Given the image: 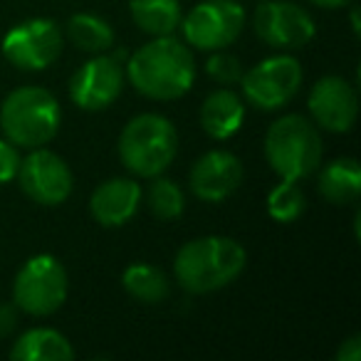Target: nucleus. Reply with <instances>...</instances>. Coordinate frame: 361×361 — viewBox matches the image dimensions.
Masks as SVG:
<instances>
[{
	"instance_id": "3",
	"label": "nucleus",
	"mask_w": 361,
	"mask_h": 361,
	"mask_svg": "<svg viewBox=\"0 0 361 361\" xmlns=\"http://www.w3.org/2000/svg\"><path fill=\"white\" fill-rule=\"evenodd\" d=\"M62 111L55 94L42 87L13 90L0 106V129L20 149H40L55 139Z\"/></svg>"
},
{
	"instance_id": "17",
	"label": "nucleus",
	"mask_w": 361,
	"mask_h": 361,
	"mask_svg": "<svg viewBox=\"0 0 361 361\" xmlns=\"http://www.w3.org/2000/svg\"><path fill=\"white\" fill-rule=\"evenodd\" d=\"M13 361H72L75 349L65 334L47 326H35L18 336L11 349Z\"/></svg>"
},
{
	"instance_id": "19",
	"label": "nucleus",
	"mask_w": 361,
	"mask_h": 361,
	"mask_svg": "<svg viewBox=\"0 0 361 361\" xmlns=\"http://www.w3.org/2000/svg\"><path fill=\"white\" fill-rule=\"evenodd\" d=\"M129 11L136 27L154 37L173 35L183 18L178 0H131Z\"/></svg>"
},
{
	"instance_id": "11",
	"label": "nucleus",
	"mask_w": 361,
	"mask_h": 361,
	"mask_svg": "<svg viewBox=\"0 0 361 361\" xmlns=\"http://www.w3.org/2000/svg\"><path fill=\"white\" fill-rule=\"evenodd\" d=\"M252 27L255 35L275 50H300L317 32L310 13L290 0H267L257 6Z\"/></svg>"
},
{
	"instance_id": "10",
	"label": "nucleus",
	"mask_w": 361,
	"mask_h": 361,
	"mask_svg": "<svg viewBox=\"0 0 361 361\" xmlns=\"http://www.w3.org/2000/svg\"><path fill=\"white\" fill-rule=\"evenodd\" d=\"M18 183H20L23 193L30 198L32 203L40 206H60L70 198L72 186V171L65 164V159L47 149H30L25 159H20V169H18Z\"/></svg>"
},
{
	"instance_id": "7",
	"label": "nucleus",
	"mask_w": 361,
	"mask_h": 361,
	"mask_svg": "<svg viewBox=\"0 0 361 361\" xmlns=\"http://www.w3.org/2000/svg\"><path fill=\"white\" fill-rule=\"evenodd\" d=\"M243 25L245 11L238 0H203L186 13V18H180L178 27H183L186 45L216 52L233 45L240 37Z\"/></svg>"
},
{
	"instance_id": "13",
	"label": "nucleus",
	"mask_w": 361,
	"mask_h": 361,
	"mask_svg": "<svg viewBox=\"0 0 361 361\" xmlns=\"http://www.w3.org/2000/svg\"><path fill=\"white\" fill-rule=\"evenodd\" d=\"M307 106H310L314 124H319L322 129L331 131V134H344L356 124L359 97L344 77L329 75L322 77L310 90Z\"/></svg>"
},
{
	"instance_id": "28",
	"label": "nucleus",
	"mask_w": 361,
	"mask_h": 361,
	"mask_svg": "<svg viewBox=\"0 0 361 361\" xmlns=\"http://www.w3.org/2000/svg\"><path fill=\"white\" fill-rule=\"evenodd\" d=\"M310 3H314V6L324 8V11H336V8H346L351 3V0H310Z\"/></svg>"
},
{
	"instance_id": "6",
	"label": "nucleus",
	"mask_w": 361,
	"mask_h": 361,
	"mask_svg": "<svg viewBox=\"0 0 361 361\" xmlns=\"http://www.w3.org/2000/svg\"><path fill=\"white\" fill-rule=\"evenodd\" d=\"M67 272L52 255H35L20 267L13 282V302L32 317H47L67 300Z\"/></svg>"
},
{
	"instance_id": "27",
	"label": "nucleus",
	"mask_w": 361,
	"mask_h": 361,
	"mask_svg": "<svg viewBox=\"0 0 361 361\" xmlns=\"http://www.w3.org/2000/svg\"><path fill=\"white\" fill-rule=\"evenodd\" d=\"M18 326V312L13 305H0V339H6Z\"/></svg>"
},
{
	"instance_id": "12",
	"label": "nucleus",
	"mask_w": 361,
	"mask_h": 361,
	"mask_svg": "<svg viewBox=\"0 0 361 361\" xmlns=\"http://www.w3.org/2000/svg\"><path fill=\"white\" fill-rule=\"evenodd\" d=\"M124 90V70L106 52L92 57L70 80V99L85 111H102L119 99Z\"/></svg>"
},
{
	"instance_id": "4",
	"label": "nucleus",
	"mask_w": 361,
	"mask_h": 361,
	"mask_svg": "<svg viewBox=\"0 0 361 361\" xmlns=\"http://www.w3.org/2000/svg\"><path fill=\"white\" fill-rule=\"evenodd\" d=\"M265 159L282 180H302L322 164V136L302 114H285L265 134Z\"/></svg>"
},
{
	"instance_id": "25",
	"label": "nucleus",
	"mask_w": 361,
	"mask_h": 361,
	"mask_svg": "<svg viewBox=\"0 0 361 361\" xmlns=\"http://www.w3.org/2000/svg\"><path fill=\"white\" fill-rule=\"evenodd\" d=\"M20 151L13 141L0 139V183H11L20 169Z\"/></svg>"
},
{
	"instance_id": "18",
	"label": "nucleus",
	"mask_w": 361,
	"mask_h": 361,
	"mask_svg": "<svg viewBox=\"0 0 361 361\" xmlns=\"http://www.w3.org/2000/svg\"><path fill=\"white\" fill-rule=\"evenodd\" d=\"M319 193L331 206H349L361 196V166L356 159H336L319 173Z\"/></svg>"
},
{
	"instance_id": "26",
	"label": "nucleus",
	"mask_w": 361,
	"mask_h": 361,
	"mask_svg": "<svg viewBox=\"0 0 361 361\" xmlns=\"http://www.w3.org/2000/svg\"><path fill=\"white\" fill-rule=\"evenodd\" d=\"M336 361H361V336L359 334L341 341L339 351H336Z\"/></svg>"
},
{
	"instance_id": "22",
	"label": "nucleus",
	"mask_w": 361,
	"mask_h": 361,
	"mask_svg": "<svg viewBox=\"0 0 361 361\" xmlns=\"http://www.w3.org/2000/svg\"><path fill=\"white\" fill-rule=\"evenodd\" d=\"M146 201H149L151 213H154L156 218H161V221H176V218L183 216V211H186L183 191H180L178 183L171 178H159V176H154V183L149 186Z\"/></svg>"
},
{
	"instance_id": "9",
	"label": "nucleus",
	"mask_w": 361,
	"mask_h": 361,
	"mask_svg": "<svg viewBox=\"0 0 361 361\" xmlns=\"http://www.w3.org/2000/svg\"><path fill=\"white\" fill-rule=\"evenodd\" d=\"M62 52V30L47 18L18 23L3 37V55L11 65L25 72H40L55 65Z\"/></svg>"
},
{
	"instance_id": "5",
	"label": "nucleus",
	"mask_w": 361,
	"mask_h": 361,
	"mask_svg": "<svg viewBox=\"0 0 361 361\" xmlns=\"http://www.w3.org/2000/svg\"><path fill=\"white\" fill-rule=\"evenodd\" d=\"M178 134L161 114H139L124 126L119 136V159L134 176H161L176 159Z\"/></svg>"
},
{
	"instance_id": "21",
	"label": "nucleus",
	"mask_w": 361,
	"mask_h": 361,
	"mask_svg": "<svg viewBox=\"0 0 361 361\" xmlns=\"http://www.w3.org/2000/svg\"><path fill=\"white\" fill-rule=\"evenodd\" d=\"M121 285L134 300L144 302V305H159L169 297V280L166 275L154 265L146 262H134L124 270L121 275Z\"/></svg>"
},
{
	"instance_id": "23",
	"label": "nucleus",
	"mask_w": 361,
	"mask_h": 361,
	"mask_svg": "<svg viewBox=\"0 0 361 361\" xmlns=\"http://www.w3.org/2000/svg\"><path fill=\"white\" fill-rule=\"evenodd\" d=\"M305 193L297 186V180H282L267 196V213L277 223H295L305 213Z\"/></svg>"
},
{
	"instance_id": "16",
	"label": "nucleus",
	"mask_w": 361,
	"mask_h": 361,
	"mask_svg": "<svg viewBox=\"0 0 361 361\" xmlns=\"http://www.w3.org/2000/svg\"><path fill=\"white\" fill-rule=\"evenodd\" d=\"M243 119H245V104H243L240 94H235L228 87L211 92L201 106V126L216 141H226L233 134H238Z\"/></svg>"
},
{
	"instance_id": "14",
	"label": "nucleus",
	"mask_w": 361,
	"mask_h": 361,
	"mask_svg": "<svg viewBox=\"0 0 361 361\" xmlns=\"http://www.w3.org/2000/svg\"><path fill=\"white\" fill-rule=\"evenodd\" d=\"M188 183H191V191L196 193L201 201H208V203L226 201L228 196H233V193L240 188L243 164L231 151L213 149V151H208V154H203L201 159L191 166Z\"/></svg>"
},
{
	"instance_id": "8",
	"label": "nucleus",
	"mask_w": 361,
	"mask_h": 361,
	"mask_svg": "<svg viewBox=\"0 0 361 361\" xmlns=\"http://www.w3.org/2000/svg\"><path fill=\"white\" fill-rule=\"evenodd\" d=\"M240 82L247 104L275 111L297 97L302 87V65L292 55H272L243 72Z\"/></svg>"
},
{
	"instance_id": "1",
	"label": "nucleus",
	"mask_w": 361,
	"mask_h": 361,
	"mask_svg": "<svg viewBox=\"0 0 361 361\" xmlns=\"http://www.w3.org/2000/svg\"><path fill=\"white\" fill-rule=\"evenodd\" d=\"M126 77L139 94L156 102H171L193 87L196 60L188 45L171 35H161L129 57Z\"/></svg>"
},
{
	"instance_id": "2",
	"label": "nucleus",
	"mask_w": 361,
	"mask_h": 361,
	"mask_svg": "<svg viewBox=\"0 0 361 361\" xmlns=\"http://www.w3.org/2000/svg\"><path fill=\"white\" fill-rule=\"evenodd\" d=\"M247 252L226 235H203L186 243L173 260L176 282L191 295H206L228 287L245 270Z\"/></svg>"
},
{
	"instance_id": "20",
	"label": "nucleus",
	"mask_w": 361,
	"mask_h": 361,
	"mask_svg": "<svg viewBox=\"0 0 361 361\" xmlns=\"http://www.w3.org/2000/svg\"><path fill=\"white\" fill-rule=\"evenodd\" d=\"M67 40L82 52L102 55L114 45V30L106 20L92 13H77L67 20Z\"/></svg>"
},
{
	"instance_id": "24",
	"label": "nucleus",
	"mask_w": 361,
	"mask_h": 361,
	"mask_svg": "<svg viewBox=\"0 0 361 361\" xmlns=\"http://www.w3.org/2000/svg\"><path fill=\"white\" fill-rule=\"evenodd\" d=\"M206 72L211 80H216L218 85H238L243 80V65L235 55L226 50H216L206 62Z\"/></svg>"
},
{
	"instance_id": "15",
	"label": "nucleus",
	"mask_w": 361,
	"mask_h": 361,
	"mask_svg": "<svg viewBox=\"0 0 361 361\" xmlns=\"http://www.w3.org/2000/svg\"><path fill=\"white\" fill-rule=\"evenodd\" d=\"M141 206V186L134 178H111L94 188L90 211L104 228H121L136 216Z\"/></svg>"
}]
</instances>
